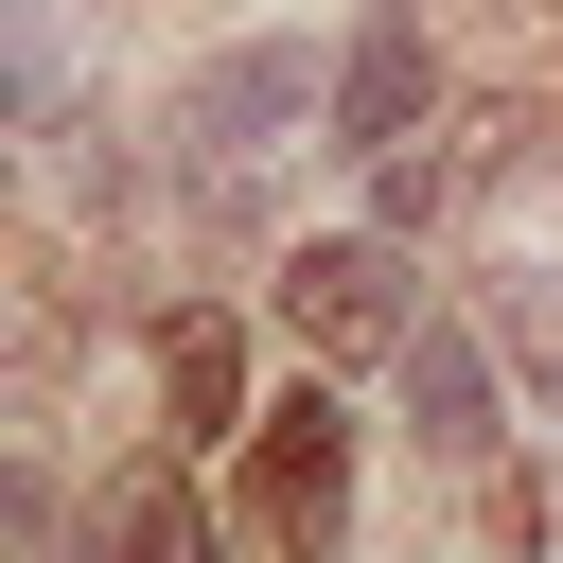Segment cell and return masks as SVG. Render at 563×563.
Listing matches in <instances>:
<instances>
[{
    "label": "cell",
    "mask_w": 563,
    "mask_h": 563,
    "mask_svg": "<svg viewBox=\"0 0 563 563\" xmlns=\"http://www.w3.org/2000/svg\"><path fill=\"white\" fill-rule=\"evenodd\" d=\"M158 405H176V440H246V334H229L211 299L158 317Z\"/></svg>",
    "instance_id": "5b68a950"
},
{
    "label": "cell",
    "mask_w": 563,
    "mask_h": 563,
    "mask_svg": "<svg viewBox=\"0 0 563 563\" xmlns=\"http://www.w3.org/2000/svg\"><path fill=\"white\" fill-rule=\"evenodd\" d=\"M493 352H510L528 387H563V282H545V264H510V282H493Z\"/></svg>",
    "instance_id": "ba28073f"
},
{
    "label": "cell",
    "mask_w": 563,
    "mask_h": 563,
    "mask_svg": "<svg viewBox=\"0 0 563 563\" xmlns=\"http://www.w3.org/2000/svg\"><path fill=\"white\" fill-rule=\"evenodd\" d=\"M282 317H299V352H405V334H422V299H405V264H387V229L299 246V264H282Z\"/></svg>",
    "instance_id": "7a4b0ae2"
},
{
    "label": "cell",
    "mask_w": 563,
    "mask_h": 563,
    "mask_svg": "<svg viewBox=\"0 0 563 563\" xmlns=\"http://www.w3.org/2000/svg\"><path fill=\"white\" fill-rule=\"evenodd\" d=\"M88 528H106V563H194V545H211V510H194L158 457H141V475H106V510H88Z\"/></svg>",
    "instance_id": "52a82bcc"
},
{
    "label": "cell",
    "mask_w": 563,
    "mask_h": 563,
    "mask_svg": "<svg viewBox=\"0 0 563 563\" xmlns=\"http://www.w3.org/2000/svg\"><path fill=\"white\" fill-rule=\"evenodd\" d=\"M299 106H317V70H299L282 35H246V53H211V70L176 88V141H194L211 176H246L264 141H299Z\"/></svg>",
    "instance_id": "3957f363"
},
{
    "label": "cell",
    "mask_w": 563,
    "mask_h": 563,
    "mask_svg": "<svg viewBox=\"0 0 563 563\" xmlns=\"http://www.w3.org/2000/svg\"><path fill=\"white\" fill-rule=\"evenodd\" d=\"M422 88H440V53H422V18H369V35H352V70H334V141H352V158H387V141H422Z\"/></svg>",
    "instance_id": "277c9868"
},
{
    "label": "cell",
    "mask_w": 563,
    "mask_h": 563,
    "mask_svg": "<svg viewBox=\"0 0 563 563\" xmlns=\"http://www.w3.org/2000/svg\"><path fill=\"white\" fill-rule=\"evenodd\" d=\"M405 422H422V457H475V440H493V352H475L457 317L405 334Z\"/></svg>",
    "instance_id": "8992f818"
},
{
    "label": "cell",
    "mask_w": 563,
    "mask_h": 563,
    "mask_svg": "<svg viewBox=\"0 0 563 563\" xmlns=\"http://www.w3.org/2000/svg\"><path fill=\"white\" fill-rule=\"evenodd\" d=\"M229 528H246V545H334V528H352V422H334V387H282V405L246 422Z\"/></svg>",
    "instance_id": "6da1fadb"
}]
</instances>
